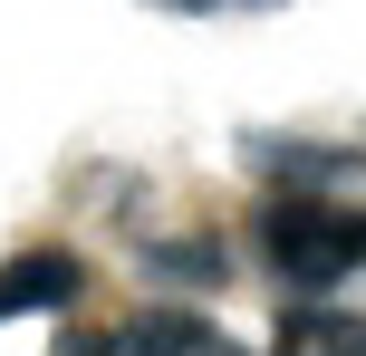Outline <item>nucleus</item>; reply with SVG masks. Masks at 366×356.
<instances>
[{
    "mask_svg": "<svg viewBox=\"0 0 366 356\" xmlns=\"http://www.w3.org/2000/svg\"><path fill=\"white\" fill-rule=\"evenodd\" d=\"M154 10H183V19H251V10H280V0H154Z\"/></svg>",
    "mask_w": 366,
    "mask_h": 356,
    "instance_id": "obj_6",
    "label": "nucleus"
},
{
    "mask_svg": "<svg viewBox=\"0 0 366 356\" xmlns=\"http://www.w3.org/2000/svg\"><path fill=\"white\" fill-rule=\"evenodd\" d=\"M58 356H241L212 318H126V327H87Z\"/></svg>",
    "mask_w": 366,
    "mask_h": 356,
    "instance_id": "obj_2",
    "label": "nucleus"
},
{
    "mask_svg": "<svg viewBox=\"0 0 366 356\" xmlns=\"http://www.w3.org/2000/svg\"><path fill=\"white\" fill-rule=\"evenodd\" d=\"M270 356H366V318H357V308H318V299H299L290 318H280Z\"/></svg>",
    "mask_w": 366,
    "mask_h": 356,
    "instance_id": "obj_4",
    "label": "nucleus"
},
{
    "mask_svg": "<svg viewBox=\"0 0 366 356\" xmlns=\"http://www.w3.org/2000/svg\"><path fill=\"white\" fill-rule=\"evenodd\" d=\"M251 241L270 260V280L290 289H337L366 270V203L357 193H260Z\"/></svg>",
    "mask_w": 366,
    "mask_h": 356,
    "instance_id": "obj_1",
    "label": "nucleus"
},
{
    "mask_svg": "<svg viewBox=\"0 0 366 356\" xmlns=\"http://www.w3.org/2000/svg\"><path fill=\"white\" fill-rule=\"evenodd\" d=\"M77 289H87V270H77L68 250H19V260H0V318H39V308H68Z\"/></svg>",
    "mask_w": 366,
    "mask_h": 356,
    "instance_id": "obj_3",
    "label": "nucleus"
},
{
    "mask_svg": "<svg viewBox=\"0 0 366 356\" xmlns=\"http://www.w3.org/2000/svg\"><path fill=\"white\" fill-rule=\"evenodd\" d=\"M145 270H154V280H193V289H212V280H222V241H212V231H193V241H154Z\"/></svg>",
    "mask_w": 366,
    "mask_h": 356,
    "instance_id": "obj_5",
    "label": "nucleus"
}]
</instances>
